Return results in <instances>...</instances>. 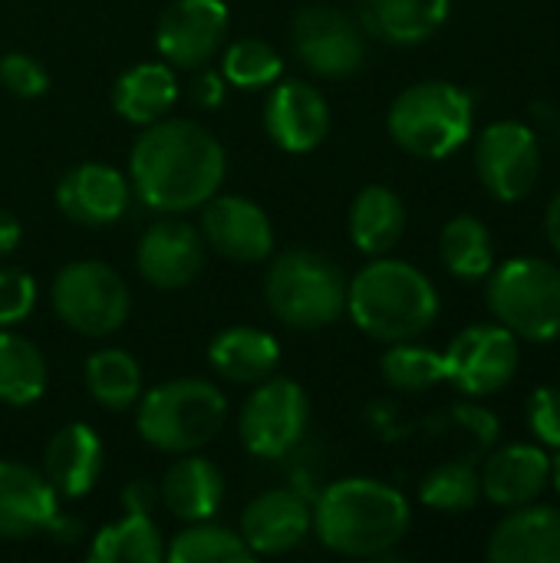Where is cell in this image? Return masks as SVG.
I'll return each instance as SVG.
<instances>
[{"instance_id": "16", "label": "cell", "mask_w": 560, "mask_h": 563, "mask_svg": "<svg viewBox=\"0 0 560 563\" xmlns=\"http://www.w3.org/2000/svg\"><path fill=\"white\" fill-rule=\"evenodd\" d=\"M129 178L102 162L73 165L56 185L59 211L83 228H106L116 224L129 211Z\"/></svg>"}, {"instance_id": "27", "label": "cell", "mask_w": 560, "mask_h": 563, "mask_svg": "<svg viewBox=\"0 0 560 563\" xmlns=\"http://www.w3.org/2000/svg\"><path fill=\"white\" fill-rule=\"evenodd\" d=\"M178 99V79L165 63H139L112 86V109L132 125H152L168 115Z\"/></svg>"}, {"instance_id": "13", "label": "cell", "mask_w": 560, "mask_h": 563, "mask_svg": "<svg viewBox=\"0 0 560 563\" xmlns=\"http://www.w3.org/2000/svg\"><path fill=\"white\" fill-rule=\"evenodd\" d=\"M231 13L224 0H175L158 20L155 46L178 69H201L224 43Z\"/></svg>"}, {"instance_id": "26", "label": "cell", "mask_w": 560, "mask_h": 563, "mask_svg": "<svg viewBox=\"0 0 560 563\" xmlns=\"http://www.w3.org/2000/svg\"><path fill=\"white\" fill-rule=\"evenodd\" d=\"M221 498H224L221 472L208 459L191 455V452L188 459H178L158 485V501L178 521H188V525L208 521L221 508Z\"/></svg>"}, {"instance_id": "29", "label": "cell", "mask_w": 560, "mask_h": 563, "mask_svg": "<svg viewBox=\"0 0 560 563\" xmlns=\"http://www.w3.org/2000/svg\"><path fill=\"white\" fill-rule=\"evenodd\" d=\"M46 393V360L20 333H0V402L33 406Z\"/></svg>"}, {"instance_id": "39", "label": "cell", "mask_w": 560, "mask_h": 563, "mask_svg": "<svg viewBox=\"0 0 560 563\" xmlns=\"http://www.w3.org/2000/svg\"><path fill=\"white\" fill-rule=\"evenodd\" d=\"M455 416L475 432V439H479L482 445H492V442L498 439V419H495L488 409H482V406H465V409H459Z\"/></svg>"}, {"instance_id": "1", "label": "cell", "mask_w": 560, "mask_h": 563, "mask_svg": "<svg viewBox=\"0 0 560 563\" xmlns=\"http://www.w3.org/2000/svg\"><path fill=\"white\" fill-rule=\"evenodd\" d=\"M221 142L191 119H158L145 125L129 155L135 195L165 214L201 208L224 181Z\"/></svg>"}, {"instance_id": "6", "label": "cell", "mask_w": 560, "mask_h": 563, "mask_svg": "<svg viewBox=\"0 0 560 563\" xmlns=\"http://www.w3.org/2000/svg\"><path fill=\"white\" fill-rule=\"evenodd\" d=\"M228 416V402L215 383L172 379L155 386L139 406V435L168 455H188L208 445Z\"/></svg>"}, {"instance_id": "20", "label": "cell", "mask_w": 560, "mask_h": 563, "mask_svg": "<svg viewBox=\"0 0 560 563\" xmlns=\"http://www.w3.org/2000/svg\"><path fill=\"white\" fill-rule=\"evenodd\" d=\"M56 515V492L43 472L0 459V538L23 541L50 531Z\"/></svg>"}, {"instance_id": "15", "label": "cell", "mask_w": 560, "mask_h": 563, "mask_svg": "<svg viewBox=\"0 0 560 563\" xmlns=\"http://www.w3.org/2000/svg\"><path fill=\"white\" fill-rule=\"evenodd\" d=\"M135 267L145 284L158 290H182L205 267V238L185 221H155L139 241Z\"/></svg>"}, {"instance_id": "36", "label": "cell", "mask_w": 560, "mask_h": 563, "mask_svg": "<svg viewBox=\"0 0 560 563\" xmlns=\"http://www.w3.org/2000/svg\"><path fill=\"white\" fill-rule=\"evenodd\" d=\"M0 82L17 99H36L50 89V73L30 53H3L0 56Z\"/></svg>"}, {"instance_id": "43", "label": "cell", "mask_w": 560, "mask_h": 563, "mask_svg": "<svg viewBox=\"0 0 560 563\" xmlns=\"http://www.w3.org/2000/svg\"><path fill=\"white\" fill-rule=\"evenodd\" d=\"M551 482H554V488H558V495H560V449H558V455L551 459Z\"/></svg>"}, {"instance_id": "4", "label": "cell", "mask_w": 560, "mask_h": 563, "mask_svg": "<svg viewBox=\"0 0 560 563\" xmlns=\"http://www.w3.org/2000/svg\"><path fill=\"white\" fill-rule=\"evenodd\" d=\"M393 142L416 158H446L472 135V99L446 79H426L403 89L386 115Z\"/></svg>"}, {"instance_id": "5", "label": "cell", "mask_w": 560, "mask_h": 563, "mask_svg": "<svg viewBox=\"0 0 560 563\" xmlns=\"http://www.w3.org/2000/svg\"><path fill=\"white\" fill-rule=\"evenodd\" d=\"M264 297L271 313L294 330H320L347 310V277L330 257L294 247L274 257Z\"/></svg>"}, {"instance_id": "3", "label": "cell", "mask_w": 560, "mask_h": 563, "mask_svg": "<svg viewBox=\"0 0 560 563\" xmlns=\"http://www.w3.org/2000/svg\"><path fill=\"white\" fill-rule=\"evenodd\" d=\"M347 310L366 336L406 343L436 323L439 294L419 267L383 254L347 284Z\"/></svg>"}, {"instance_id": "34", "label": "cell", "mask_w": 560, "mask_h": 563, "mask_svg": "<svg viewBox=\"0 0 560 563\" xmlns=\"http://www.w3.org/2000/svg\"><path fill=\"white\" fill-rule=\"evenodd\" d=\"M386 383L399 393H426L439 383H446V363L442 353L429 346H416L413 340L406 343H389L383 363H380Z\"/></svg>"}, {"instance_id": "12", "label": "cell", "mask_w": 560, "mask_h": 563, "mask_svg": "<svg viewBox=\"0 0 560 563\" xmlns=\"http://www.w3.org/2000/svg\"><path fill=\"white\" fill-rule=\"evenodd\" d=\"M479 181L498 201H521L541 178V142L525 122H492L475 142Z\"/></svg>"}, {"instance_id": "18", "label": "cell", "mask_w": 560, "mask_h": 563, "mask_svg": "<svg viewBox=\"0 0 560 563\" xmlns=\"http://www.w3.org/2000/svg\"><path fill=\"white\" fill-rule=\"evenodd\" d=\"M158 492H152L145 482H132L122 495L125 518L112 528H102L92 538L89 561L92 563H158L165 558L162 534L152 521V501Z\"/></svg>"}, {"instance_id": "17", "label": "cell", "mask_w": 560, "mask_h": 563, "mask_svg": "<svg viewBox=\"0 0 560 563\" xmlns=\"http://www.w3.org/2000/svg\"><path fill=\"white\" fill-rule=\"evenodd\" d=\"M267 135L294 155L314 152L330 132V109L320 89L304 79H287L271 89L264 106Z\"/></svg>"}, {"instance_id": "30", "label": "cell", "mask_w": 560, "mask_h": 563, "mask_svg": "<svg viewBox=\"0 0 560 563\" xmlns=\"http://www.w3.org/2000/svg\"><path fill=\"white\" fill-rule=\"evenodd\" d=\"M83 376L89 396L109 412H125L142 393V369L125 350H96L86 360Z\"/></svg>"}, {"instance_id": "33", "label": "cell", "mask_w": 560, "mask_h": 563, "mask_svg": "<svg viewBox=\"0 0 560 563\" xmlns=\"http://www.w3.org/2000/svg\"><path fill=\"white\" fill-rule=\"evenodd\" d=\"M419 498L426 508L442 511V515H462L472 511L482 498V478L479 468L469 462H446L439 468H432L422 485H419Z\"/></svg>"}, {"instance_id": "40", "label": "cell", "mask_w": 560, "mask_h": 563, "mask_svg": "<svg viewBox=\"0 0 560 563\" xmlns=\"http://www.w3.org/2000/svg\"><path fill=\"white\" fill-rule=\"evenodd\" d=\"M191 96H195V102H198V106L215 109V106L224 99V79H221V76H215V73H201V76L195 79Z\"/></svg>"}, {"instance_id": "2", "label": "cell", "mask_w": 560, "mask_h": 563, "mask_svg": "<svg viewBox=\"0 0 560 563\" xmlns=\"http://www.w3.org/2000/svg\"><path fill=\"white\" fill-rule=\"evenodd\" d=\"M409 525V501L376 478H340L314 508L317 538L343 558H383L403 544Z\"/></svg>"}, {"instance_id": "38", "label": "cell", "mask_w": 560, "mask_h": 563, "mask_svg": "<svg viewBox=\"0 0 560 563\" xmlns=\"http://www.w3.org/2000/svg\"><path fill=\"white\" fill-rule=\"evenodd\" d=\"M528 426L535 439L548 449H560V389L545 386L528 399Z\"/></svg>"}, {"instance_id": "31", "label": "cell", "mask_w": 560, "mask_h": 563, "mask_svg": "<svg viewBox=\"0 0 560 563\" xmlns=\"http://www.w3.org/2000/svg\"><path fill=\"white\" fill-rule=\"evenodd\" d=\"M439 254H442V264L449 267V274H455L462 280H479L495 264L492 231L475 214H459L442 228Z\"/></svg>"}, {"instance_id": "14", "label": "cell", "mask_w": 560, "mask_h": 563, "mask_svg": "<svg viewBox=\"0 0 560 563\" xmlns=\"http://www.w3.org/2000/svg\"><path fill=\"white\" fill-rule=\"evenodd\" d=\"M201 208V238L208 247H215V254L241 264H257L271 257L274 228L261 205L241 195H211Z\"/></svg>"}, {"instance_id": "21", "label": "cell", "mask_w": 560, "mask_h": 563, "mask_svg": "<svg viewBox=\"0 0 560 563\" xmlns=\"http://www.w3.org/2000/svg\"><path fill=\"white\" fill-rule=\"evenodd\" d=\"M492 563H560V508L521 505L505 515L485 548Z\"/></svg>"}, {"instance_id": "25", "label": "cell", "mask_w": 560, "mask_h": 563, "mask_svg": "<svg viewBox=\"0 0 560 563\" xmlns=\"http://www.w3.org/2000/svg\"><path fill=\"white\" fill-rule=\"evenodd\" d=\"M208 363L215 373L238 386H257L274 376L281 363V346L271 333L254 327H228L208 346Z\"/></svg>"}, {"instance_id": "8", "label": "cell", "mask_w": 560, "mask_h": 563, "mask_svg": "<svg viewBox=\"0 0 560 563\" xmlns=\"http://www.w3.org/2000/svg\"><path fill=\"white\" fill-rule=\"evenodd\" d=\"M53 313L83 336L116 333L132 310L125 280L102 261H73L66 264L50 290Z\"/></svg>"}, {"instance_id": "10", "label": "cell", "mask_w": 560, "mask_h": 563, "mask_svg": "<svg viewBox=\"0 0 560 563\" xmlns=\"http://www.w3.org/2000/svg\"><path fill=\"white\" fill-rule=\"evenodd\" d=\"M290 43L297 59L320 79H347L366 63L363 26L327 3L304 7L294 16Z\"/></svg>"}, {"instance_id": "24", "label": "cell", "mask_w": 560, "mask_h": 563, "mask_svg": "<svg viewBox=\"0 0 560 563\" xmlns=\"http://www.w3.org/2000/svg\"><path fill=\"white\" fill-rule=\"evenodd\" d=\"M449 7L452 0H356L363 33L393 46H416L436 36Z\"/></svg>"}, {"instance_id": "28", "label": "cell", "mask_w": 560, "mask_h": 563, "mask_svg": "<svg viewBox=\"0 0 560 563\" xmlns=\"http://www.w3.org/2000/svg\"><path fill=\"white\" fill-rule=\"evenodd\" d=\"M406 231V208L399 195L386 185H366L350 205V238L353 244L370 254H389Z\"/></svg>"}, {"instance_id": "9", "label": "cell", "mask_w": 560, "mask_h": 563, "mask_svg": "<svg viewBox=\"0 0 560 563\" xmlns=\"http://www.w3.org/2000/svg\"><path fill=\"white\" fill-rule=\"evenodd\" d=\"M310 426V399L294 379L267 376L241 409L238 435L257 459L287 455Z\"/></svg>"}, {"instance_id": "32", "label": "cell", "mask_w": 560, "mask_h": 563, "mask_svg": "<svg viewBox=\"0 0 560 563\" xmlns=\"http://www.w3.org/2000/svg\"><path fill=\"white\" fill-rule=\"evenodd\" d=\"M165 558L172 563H251L254 554L244 544V538L231 528L211 525V521H191L185 531L172 538L165 548Z\"/></svg>"}, {"instance_id": "11", "label": "cell", "mask_w": 560, "mask_h": 563, "mask_svg": "<svg viewBox=\"0 0 560 563\" xmlns=\"http://www.w3.org/2000/svg\"><path fill=\"white\" fill-rule=\"evenodd\" d=\"M518 336L502 323H475L462 330L442 353L446 379L465 396H492L518 373Z\"/></svg>"}, {"instance_id": "41", "label": "cell", "mask_w": 560, "mask_h": 563, "mask_svg": "<svg viewBox=\"0 0 560 563\" xmlns=\"http://www.w3.org/2000/svg\"><path fill=\"white\" fill-rule=\"evenodd\" d=\"M20 238H23L20 221H17L10 211H3V208H0V257H3V254H10V251L20 244Z\"/></svg>"}, {"instance_id": "42", "label": "cell", "mask_w": 560, "mask_h": 563, "mask_svg": "<svg viewBox=\"0 0 560 563\" xmlns=\"http://www.w3.org/2000/svg\"><path fill=\"white\" fill-rule=\"evenodd\" d=\"M545 234H548V244L560 254V191L551 198L548 205V214H545Z\"/></svg>"}, {"instance_id": "7", "label": "cell", "mask_w": 560, "mask_h": 563, "mask_svg": "<svg viewBox=\"0 0 560 563\" xmlns=\"http://www.w3.org/2000/svg\"><path fill=\"white\" fill-rule=\"evenodd\" d=\"M488 307L518 340H558L560 267L545 257H515L502 264L488 280Z\"/></svg>"}, {"instance_id": "35", "label": "cell", "mask_w": 560, "mask_h": 563, "mask_svg": "<svg viewBox=\"0 0 560 563\" xmlns=\"http://www.w3.org/2000/svg\"><path fill=\"white\" fill-rule=\"evenodd\" d=\"M221 69H224V79L238 89H264L277 82V76L284 73V59L271 43L257 36H241L224 49Z\"/></svg>"}, {"instance_id": "22", "label": "cell", "mask_w": 560, "mask_h": 563, "mask_svg": "<svg viewBox=\"0 0 560 563\" xmlns=\"http://www.w3.org/2000/svg\"><path fill=\"white\" fill-rule=\"evenodd\" d=\"M482 495L498 508H521L541 498L551 482V459L541 445H505L479 472Z\"/></svg>"}, {"instance_id": "37", "label": "cell", "mask_w": 560, "mask_h": 563, "mask_svg": "<svg viewBox=\"0 0 560 563\" xmlns=\"http://www.w3.org/2000/svg\"><path fill=\"white\" fill-rule=\"evenodd\" d=\"M33 303H36L33 277L17 267H3L0 271V327L20 323L33 310Z\"/></svg>"}, {"instance_id": "19", "label": "cell", "mask_w": 560, "mask_h": 563, "mask_svg": "<svg viewBox=\"0 0 560 563\" xmlns=\"http://www.w3.org/2000/svg\"><path fill=\"white\" fill-rule=\"evenodd\" d=\"M310 528H314V511L300 495L284 488L257 495L241 518V538L254 558L257 554L277 558L300 548Z\"/></svg>"}, {"instance_id": "23", "label": "cell", "mask_w": 560, "mask_h": 563, "mask_svg": "<svg viewBox=\"0 0 560 563\" xmlns=\"http://www.w3.org/2000/svg\"><path fill=\"white\" fill-rule=\"evenodd\" d=\"M99 475H102L99 435L83 422L63 426L43 452V478L53 485L56 495L83 498L92 492Z\"/></svg>"}]
</instances>
